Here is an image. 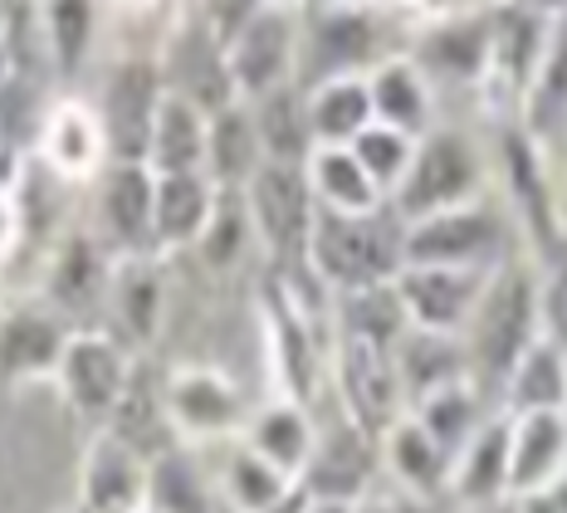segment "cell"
Listing matches in <instances>:
<instances>
[{
	"mask_svg": "<svg viewBox=\"0 0 567 513\" xmlns=\"http://www.w3.org/2000/svg\"><path fill=\"white\" fill-rule=\"evenodd\" d=\"M543 332V279L528 259H504L484 284V298L465 328L470 377L499 397L504 377Z\"/></svg>",
	"mask_w": 567,
	"mask_h": 513,
	"instance_id": "obj_1",
	"label": "cell"
},
{
	"mask_svg": "<svg viewBox=\"0 0 567 513\" xmlns=\"http://www.w3.org/2000/svg\"><path fill=\"white\" fill-rule=\"evenodd\" d=\"M401 265H406V220L392 206H377L368 216H328V211H318L309 240V269L333 294L392 284Z\"/></svg>",
	"mask_w": 567,
	"mask_h": 513,
	"instance_id": "obj_2",
	"label": "cell"
},
{
	"mask_svg": "<svg viewBox=\"0 0 567 513\" xmlns=\"http://www.w3.org/2000/svg\"><path fill=\"white\" fill-rule=\"evenodd\" d=\"M386 30V6L358 0V6L299 10V64L293 83L313 89L323 79H368L386 54H396Z\"/></svg>",
	"mask_w": 567,
	"mask_h": 513,
	"instance_id": "obj_3",
	"label": "cell"
},
{
	"mask_svg": "<svg viewBox=\"0 0 567 513\" xmlns=\"http://www.w3.org/2000/svg\"><path fill=\"white\" fill-rule=\"evenodd\" d=\"M480 196H489V172H484L480 147L465 133H455V127H431L416 142L406 176L386 196V206L411 225L425 216H441V211L470 206Z\"/></svg>",
	"mask_w": 567,
	"mask_h": 513,
	"instance_id": "obj_4",
	"label": "cell"
},
{
	"mask_svg": "<svg viewBox=\"0 0 567 513\" xmlns=\"http://www.w3.org/2000/svg\"><path fill=\"white\" fill-rule=\"evenodd\" d=\"M499 176L538 265L558 269L567 259V201H563V186L548 176V152L518 123H504L499 133Z\"/></svg>",
	"mask_w": 567,
	"mask_h": 513,
	"instance_id": "obj_5",
	"label": "cell"
},
{
	"mask_svg": "<svg viewBox=\"0 0 567 513\" xmlns=\"http://www.w3.org/2000/svg\"><path fill=\"white\" fill-rule=\"evenodd\" d=\"M245 211H250L259 255L265 269H284L309 259V240L318 225V201L309 191L303 166H284V162H259L255 176L240 186Z\"/></svg>",
	"mask_w": 567,
	"mask_h": 513,
	"instance_id": "obj_6",
	"label": "cell"
},
{
	"mask_svg": "<svg viewBox=\"0 0 567 513\" xmlns=\"http://www.w3.org/2000/svg\"><path fill=\"white\" fill-rule=\"evenodd\" d=\"M489 6L494 0H465V6L435 10L401 44L435 93L484 89V79H489Z\"/></svg>",
	"mask_w": 567,
	"mask_h": 513,
	"instance_id": "obj_7",
	"label": "cell"
},
{
	"mask_svg": "<svg viewBox=\"0 0 567 513\" xmlns=\"http://www.w3.org/2000/svg\"><path fill=\"white\" fill-rule=\"evenodd\" d=\"M504 259H514L509 255V220H504V211L494 206L489 196L406 225V265L494 274Z\"/></svg>",
	"mask_w": 567,
	"mask_h": 513,
	"instance_id": "obj_8",
	"label": "cell"
},
{
	"mask_svg": "<svg viewBox=\"0 0 567 513\" xmlns=\"http://www.w3.org/2000/svg\"><path fill=\"white\" fill-rule=\"evenodd\" d=\"M162 406H167V421L182 445H226L240 440L245 421H250V406L245 391L206 362H176L162 372Z\"/></svg>",
	"mask_w": 567,
	"mask_h": 513,
	"instance_id": "obj_9",
	"label": "cell"
},
{
	"mask_svg": "<svg viewBox=\"0 0 567 513\" xmlns=\"http://www.w3.org/2000/svg\"><path fill=\"white\" fill-rule=\"evenodd\" d=\"M167 99L157 54H117L103 74V89L93 99V113L109 137V162H147V137L157 123V109Z\"/></svg>",
	"mask_w": 567,
	"mask_h": 513,
	"instance_id": "obj_10",
	"label": "cell"
},
{
	"mask_svg": "<svg viewBox=\"0 0 567 513\" xmlns=\"http://www.w3.org/2000/svg\"><path fill=\"white\" fill-rule=\"evenodd\" d=\"M133 362L137 357L103 328H74L64 342V357H59V372H54V387L64 406L79 415L84 425L103 431L113 415L117 397H123L127 377H133Z\"/></svg>",
	"mask_w": 567,
	"mask_h": 513,
	"instance_id": "obj_11",
	"label": "cell"
},
{
	"mask_svg": "<svg viewBox=\"0 0 567 513\" xmlns=\"http://www.w3.org/2000/svg\"><path fill=\"white\" fill-rule=\"evenodd\" d=\"M328 377H333V391L342 401L338 415H348L372 440H382L386 425H396L406 415L396 362L386 348H372V342L358 338H333L328 342Z\"/></svg>",
	"mask_w": 567,
	"mask_h": 513,
	"instance_id": "obj_12",
	"label": "cell"
},
{
	"mask_svg": "<svg viewBox=\"0 0 567 513\" xmlns=\"http://www.w3.org/2000/svg\"><path fill=\"white\" fill-rule=\"evenodd\" d=\"M93 191V225L99 245L113 259L157 255V230H152V201H157V176L147 162H109L89 182Z\"/></svg>",
	"mask_w": 567,
	"mask_h": 513,
	"instance_id": "obj_13",
	"label": "cell"
},
{
	"mask_svg": "<svg viewBox=\"0 0 567 513\" xmlns=\"http://www.w3.org/2000/svg\"><path fill=\"white\" fill-rule=\"evenodd\" d=\"M259 314H265L259 324H265V352H269V372H275L279 397L313 411L318 391H323V377H328V338L279 294L275 279L265 284Z\"/></svg>",
	"mask_w": 567,
	"mask_h": 513,
	"instance_id": "obj_14",
	"label": "cell"
},
{
	"mask_svg": "<svg viewBox=\"0 0 567 513\" xmlns=\"http://www.w3.org/2000/svg\"><path fill=\"white\" fill-rule=\"evenodd\" d=\"M30 157L44 166L50 176H59L64 186H89L93 176L109 166V137H103V123L93 113L89 99L79 93H64V99H50L40 113V127H34Z\"/></svg>",
	"mask_w": 567,
	"mask_h": 513,
	"instance_id": "obj_15",
	"label": "cell"
},
{
	"mask_svg": "<svg viewBox=\"0 0 567 513\" xmlns=\"http://www.w3.org/2000/svg\"><path fill=\"white\" fill-rule=\"evenodd\" d=\"M226 64L235 99L255 103L265 93L293 83V64H299V10L265 6L259 16L226 44Z\"/></svg>",
	"mask_w": 567,
	"mask_h": 513,
	"instance_id": "obj_16",
	"label": "cell"
},
{
	"mask_svg": "<svg viewBox=\"0 0 567 513\" xmlns=\"http://www.w3.org/2000/svg\"><path fill=\"white\" fill-rule=\"evenodd\" d=\"M109 279H113V255L99 245V235L93 230H59L54 245L44 249L40 298L79 328V318L103 314Z\"/></svg>",
	"mask_w": 567,
	"mask_h": 513,
	"instance_id": "obj_17",
	"label": "cell"
},
{
	"mask_svg": "<svg viewBox=\"0 0 567 513\" xmlns=\"http://www.w3.org/2000/svg\"><path fill=\"white\" fill-rule=\"evenodd\" d=\"M157 69H162V83L176 99L196 103L200 113H220L226 103H235V83H230V64H226V50L220 40L200 25L196 16H182L176 25L167 30L157 50Z\"/></svg>",
	"mask_w": 567,
	"mask_h": 513,
	"instance_id": "obj_18",
	"label": "cell"
},
{
	"mask_svg": "<svg viewBox=\"0 0 567 513\" xmlns=\"http://www.w3.org/2000/svg\"><path fill=\"white\" fill-rule=\"evenodd\" d=\"M382 470L377 460V440L368 431L338 415V421L318 425V440H313V455L299 474V489L309 499H342V504H362L368 494H377L372 480Z\"/></svg>",
	"mask_w": 567,
	"mask_h": 513,
	"instance_id": "obj_19",
	"label": "cell"
},
{
	"mask_svg": "<svg viewBox=\"0 0 567 513\" xmlns=\"http://www.w3.org/2000/svg\"><path fill=\"white\" fill-rule=\"evenodd\" d=\"M484 284V269H441V265H401L396 274V294L406 308L411 328L425 332H445V338H465L470 318H475Z\"/></svg>",
	"mask_w": 567,
	"mask_h": 513,
	"instance_id": "obj_20",
	"label": "cell"
},
{
	"mask_svg": "<svg viewBox=\"0 0 567 513\" xmlns=\"http://www.w3.org/2000/svg\"><path fill=\"white\" fill-rule=\"evenodd\" d=\"M103 318H109L103 332H113L133 357L157 342L162 318H167V274H162V255L113 259Z\"/></svg>",
	"mask_w": 567,
	"mask_h": 513,
	"instance_id": "obj_21",
	"label": "cell"
},
{
	"mask_svg": "<svg viewBox=\"0 0 567 513\" xmlns=\"http://www.w3.org/2000/svg\"><path fill=\"white\" fill-rule=\"evenodd\" d=\"M74 324L44 298L0 304V381H54Z\"/></svg>",
	"mask_w": 567,
	"mask_h": 513,
	"instance_id": "obj_22",
	"label": "cell"
},
{
	"mask_svg": "<svg viewBox=\"0 0 567 513\" xmlns=\"http://www.w3.org/2000/svg\"><path fill=\"white\" fill-rule=\"evenodd\" d=\"M548 34H553V20L514 6V0H494L489 6V79H484L480 93H489V99L499 93L504 103L518 109L543 50H548Z\"/></svg>",
	"mask_w": 567,
	"mask_h": 513,
	"instance_id": "obj_23",
	"label": "cell"
},
{
	"mask_svg": "<svg viewBox=\"0 0 567 513\" xmlns=\"http://www.w3.org/2000/svg\"><path fill=\"white\" fill-rule=\"evenodd\" d=\"M147 509V460L109 431H93L79 464L74 513H142Z\"/></svg>",
	"mask_w": 567,
	"mask_h": 513,
	"instance_id": "obj_24",
	"label": "cell"
},
{
	"mask_svg": "<svg viewBox=\"0 0 567 513\" xmlns=\"http://www.w3.org/2000/svg\"><path fill=\"white\" fill-rule=\"evenodd\" d=\"M377 460H382V470L392 474V484L406 499H451V470H455L451 450L435 445L411 411L382 431Z\"/></svg>",
	"mask_w": 567,
	"mask_h": 513,
	"instance_id": "obj_25",
	"label": "cell"
},
{
	"mask_svg": "<svg viewBox=\"0 0 567 513\" xmlns=\"http://www.w3.org/2000/svg\"><path fill=\"white\" fill-rule=\"evenodd\" d=\"M103 431H109L113 440H123L127 450H137L147 464L182 445L176 431H172V421H167V406H162V372L147 362V357L133 362V377H127L123 397H117Z\"/></svg>",
	"mask_w": 567,
	"mask_h": 513,
	"instance_id": "obj_26",
	"label": "cell"
},
{
	"mask_svg": "<svg viewBox=\"0 0 567 513\" xmlns=\"http://www.w3.org/2000/svg\"><path fill=\"white\" fill-rule=\"evenodd\" d=\"M368 99H372V123H386L416 142L431 133V127H441L435 123V89H431V79L411 64L406 50L386 54L368 74Z\"/></svg>",
	"mask_w": 567,
	"mask_h": 513,
	"instance_id": "obj_27",
	"label": "cell"
},
{
	"mask_svg": "<svg viewBox=\"0 0 567 513\" xmlns=\"http://www.w3.org/2000/svg\"><path fill=\"white\" fill-rule=\"evenodd\" d=\"M509 421V499H524L567 470V411H528Z\"/></svg>",
	"mask_w": 567,
	"mask_h": 513,
	"instance_id": "obj_28",
	"label": "cell"
},
{
	"mask_svg": "<svg viewBox=\"0 0 567 513\" xmlns=\"http://www.w3.org/2000/svg\"><path fill=\"white\" fill-rule=\"evenodd\" d=\"M509 415L494 411L475 431L465 450L455 455L451 470V504L455 509H480V504H504L509 499Z\"/></svg>",
	"mask_w": 567,
	"mask_h": 513,
	"instance_id": "obj_29",
	"label": "cell"
},
{
	"mask_svg": "<svg viewBox=\"0 0 567 513\" xmlns=\"http://www.w3.org/2000/svg\"><path fill=\"white\" fill-rule=\"evenodd\" d=\"M240 440L255 450L259 460H269L279 474H289L293 484H299L303 464L313 455V440H318V421L309 406L299 401H265V406H250V421H245Z\"/></svg>",
	"mask_w": 567,
	"mask_h": 513,
	"instance_id": "obj_30",
	"label": "cell"
},
{
	"mask_svg": "<svg viewBox=\"0 0 567 513\" xmlns=\"http://www.w3.org/2000/svg\"><path fill=\"white\" fill-rule=\"evenodd\" d=\"M392 362H396V381H401V397H406V411L431 397V391H441V387L475 381L470 377L465 338H445V332L406 328L401 342L392 348Z\"/></svg>",
	"mask_w": 567,
	"mask_h": 513,
	"instance_id": "obj_31",
	"label": "cell"
},
{
	"mask_svg": "<svg viewBox=\"0 0 567 513\" xmlns=\"http://www.w3.org/2000/svg\"><path fill=\"white\" fill-rule=\"evenodd\" d=\"M518 127L553 152L567 137V20H553L548 50H543L534 79H528L524 99H518Z\"/></svg>",
	"mask_w": 567,
	"mask_h": 513,
	"instance_id": "obj_32",
	"label": "cell"
},
{
	"mask_svg": "<svg viewBox=\"0 0 567 513\" xmlns=\"http://www.w3.org/2000/svg\"><path fill=\"white\" fill-rule=\"evenodd\" d=\"M220 186L206 172H182V176H157V201H152V230H157V255L192 249L206 230L210 211H216Z\"/></svg>",
	"mask_w": 567,
	"mask_h": 513,
	"instance_id": "obj_33",
	"label": "cell"
},
{
	"mask_svg": "<svg viewBox=\"0 0 567 513\" xmlns=\"http://www.w3.org/2000/svg\"><path fill=\"white\" fill-rule=\"evenodd\" d=\"M499 411L504 415H528V411H567V348L538 332L528 352L514 362V372L499 387Z\"/></svg>",
	"mask_w": 567,
	"mask_h": 513,
	"instance_id": "obj_34",
	"label": "cell"
},
{
	"mask_svg": "<svg viewBox=\"0 0 567 513\" xmlns=\"http://www.w3.org/2000/svg\"><path fill=\"white\" fill-rule=\"evenodd\" d=\"M147 509L152 513H220L226 499H220L216 474H206L196 450L176 445L147 464Z\"/></svg>",
	"mask_w": 567,
	"mask_h": 513,
	"instance_id": "obj_35",
	"label": "cell"
},
{
	"mask_svg": "<svg viewBox=\"0 0 567 513\" xmlns=\"http://www.w3.org/2000/svg\"><path fill=\"white\" fill-rule=\"evenodd\" d=\"M259 162H265V152H259L250 103L235 99L220 113L206 117V176L220 191H240L255 176Z\"/></svg>",
	"mask_w": 567,
	"mask_h": 513,
	"instance_id": "obj_36",
	"label": "cell"
},
{
	"mask_svg": "<svg viewBox=\"0 0 567 513\" xmlns=\"http://www.w3.org/2000/svg\"><path fill=\"white\" fill-rule=\"evenodd\" d=\"M494 411H499V401H494L480 381H455V387H441L425 401L411 406V415L421 421V431L431 435L441 450H451V460L475 440V431L489 421Z\"/></svg>",
	"mask_w": 567,
	"mask_h": 513,
	"instance_id": "obj_37",
	"label": "cell"
},
{
	"mask_svg": "<svg viewBox=\"0 0 567 513\" xmlns=\"http://www.w3.org/2000/svg\"><path fill=\"white\" fill-rule=\"evenodd\" d=\"M147 172L152 176H182V172H206V113L196 103L167 93L157 109L147 137Z\"/></svg>",
	"mask_w": 567,
	"mask_h": 513,
	"instance_id": "obj_38",
	"label": "cell"
},
{
	"mask_svg": "<svg viewBox=\"0 0 567 513\" xmlns=\"http://www.w3.org/2000/svg\"><path fill=\"white\" fill-rule=\"evenodd\" d=\"M309 191L318 211L328 216H368V211L386 206V196L372 186V176L362 172V162L348 147H313V157L303 162Z\"/></svg>",
	"mask_w": 567,
	"mask_h": 513,
	"instance_id": "obj_39",
	"label": "cell"
},
{
	"mask_svg": "<svg viewBox=\"0 0 567 513\" xmlns=\"http://www.w3.org/2000/svg\"><path fill=\"white\" fill-rule=\"evenodd\" d=\"M99 0H40V25H44V50H50L54 79H79L99 50Z\"/></svg>",
	"mask_w": 567,
	"mask_h": 513,
	"instance_id": "obj_40",
	"label": "cell"
},
{
	"mask_svg": "<svg viewBox=\"0 0 567 513\" xmlns=\"http://www.w3.org/2000/svg\"><path fill=\"white\" fill-rule=\"evenodd\" d=\"M250 113H255V133H259V152H265V162L303 166L313 157L318 142H313L309 109H303V89H299V83H284V89L255 99Z\"/></svg>",
	"mask_w": 567,
	"mask_h": 513,
	"instance_id": "obj_41",
	"label": "cell"
},
{
	"mask_svg": "<svg viewBox=\"0 0 567 513\" xmlns=\"http://www.w3.org/2000/svg\"><path fill=\"white\" fill-rule=\"evenodd\" d=\"M406 328H411V318H406V308H401L396 279L372 284V289L333 294V338H358V342H372V348L392 352Z\"/></svg>",
	"mask_w": 567,
	"mask_h": 513,
	"instance_id": "obj_42",
	"label": "cell"
},
{
	"mask_svg": "<svg viewBox=\"0 0 567 513\" xmlns=\"http://www.w3.org/2000/svg\"><path fill=\"white\" fill-rule=\"evenodd\" d=\"M303 109H309V127L318 147H348L362 127L372 123V99L368 79H323L303 89Z\"/></svg>",
	"mask_w": 567,
	"mask_h": 513,
	"instance_id": "obj_43",
	"label": "cell"
},
{
	"mask_svg": "<svg viewBox=\"0 0 567 513\" xmlns=\"http://www.w3.org/2000/svg\"><path fill=\"white\" fill-rule=\"evenodd\" d=\"M216 489L230 513H259V509L279 504L293 489V480L279 474L269 460H259L245 440H226V464H220V474H216Z\"/></svg>",
	"mask_w": 567,
	"mask_h": 513,
	"instance_id": "obj_44",
	"label": "cell"
},
{
	"mask_svg": "<svg viewBox=\"0 0 567 513\" xmlns=\"http://www.w3.org/2000/svg\"><path fill=\"white\" fill-rule=\"evenodd\" d=\"M255 249H259V240H255L250 211H245V196L240 191H220L216 211H210V220H206V230H200V240L192 245V255L210 274H230V269H240Z\"/></svg>",
	"mask_w": 567,
	"mask_h": 513,
	"instance_id": "obj_45",
	"label": "cell"
},
{
	"mask_svg": "<svg viewBox=\"0 0 567 513\" xmlns=\"http://www.w3.org/2000/svg\"><path fill=\"white\" fill-rule=\"evenodd\" d=\"M348 152L362 162V172L372 176V186L382 191V196H392V191L401 186V176H406V166H411L416 137L396 133V127H386V123H368L358 137L348 142Z\"/></svg>",
	"mask_w": 567,
	"mask_h": 513,
	"instance_id": "obj_46",
	"label": "cell"
},
{
	"mask_svg": "<svg viewBox=\"0 0 567 513\" xmlns=\"http://www.w3.org/2000/svg\"><path fill=\"white\" fill-rule=\"evenodd\" d=\"M259 10H265V0H196V10L192 16L200 20V25H206L210 34H216L220 40V50H226V44L235 40V34H240L245 25H250V20L259 16Z\"/></svg>",
	"mask_w": 567,
	"mask_h": 513,
	"instance_id": "obj_47",
	"label": "cell"
},
{
	"mask_svg": "<svg viewBox=\"0 0 567 513\" xmlns=\"http://www.w3.org/2000/svg\"><path fill=\"white\" fill-rule=\"evenodd\" d=\"M25 166H30V152L25 147H16V142H0V201L20 191V176H25Z\"/></svg>",
	"mask_w": 567,
	"mask_h": 513,
	"instance_id": "obj_48",
	"label": "cell"
},
{
	"mask_svg": "<svg viewBox=\"0 0 567 513\" xmlns=\"http://www.w3.org/2000/svg\"><path fill=\"white\" fill-rule=\"evenodd\" d=\"M392 509L396 513H455L451 499H406V494L392 499Z\"/></svg>",
	"mask_w": 567,
	"mask_h": 513,
	"instance_id": "obj_49",
	"label": "cell"
},
{
	"mask_svg": "<svg viewBox=\"0 0 567 513\" xmlns=\"http://www.w3.org/2000/svg\"><path fill=\"white\" fill-rule=\"evenodd\" d=\"M514 6L534 10V16H543V20H567V0H514Z\"/></svg>",
	"mask_w": 567,
	"mask_h": 513,
	"instance_id": "obj_50",
	"label": "cell"
},
{
	"mask_svg": "<svg viewBox=\"0 0 567 513\" xmlns=\"http://www.w3.org/2000/svg\"><path fill=\"white\" fill-rule=\"evenodd\" d=\"M303 509H309V494H303V489L293 484L289 494L279 499V504H269V509H259V513H303Z\"/></svg>",
	"mask_w": 567,
	"mask_h": 513,
	"instance_id": "obj_51",
	"label": "cell"
},
{
	"mask_svg": "<svg viewBox=\"0 0 567 513\" xmlns=\"http://www.w3.org/2000/svg\"><path fill=\"white\" fill-rule=\"evenodd\" d=\"M303 513H358V504H342V499H309Z\"/></svg>",
	"mask_w": 567,
	"mask_h": 513,
	"instance_id": "obj_52",
	"label": "cell"
},
{
	"mask_svg": "<svg viewBox=\"0 0 567 513\" xmlns=\"http://www.w3.org/2000/svg\"><path fill=\"white\" fill-rule=\"evenodd\" d=\"M543 494L553 499V509H558V513H567V470H563V474H558V480H553L548 489H543Z\"/></svg>",
	"mask_w": 567,
	"mask_h": 513,
	"instance_id": "obj_53",
	"label": "cell"
},
{
	"mask_svg": "<svg viewBox=\"0 0 567 513\" xmlns=\"http://www.w3.org/2000/svg\"><path fill=\"white\" fill-rule=\"evenodd\" d=\"M358 513H396V509H392V499L368 494V499H362V504H358Z\"/></svg>",
	"mask_w": 567,
	"mask_h": 513,
	"instance_id": "obj_54",
	"label": "cell"
},
{
	"mask_svg": "<svg viewBox=\"0 0 567 513\" xmlns=\"http://www.w3.org/2000/svg\"><path fill=\"white\" fill-rule=\"evenodd\" d=\"M455 513H514V499H504V504H480V509H455Z\"/></svg>",
	"mask_w": 567,
	"mask_h": 513,
	"instance_id": "obj_55",
	"label": "cell"
},
{
	"mask_svg": "<svg viewBox=\"0 0 567 513\" xmlns=\"http://www.w3.org/2000/svg\"><path fill=\"white\" fill-rule=\"evenodd\" d=\"M377 6H386V10H416V6H425V0H377Z\"/></svg>",
	"mask_w": 567,
	"mask_h": 513,
	"instance_id": "obj_56",
	"label": "cell"
},
{
	"mask_svg": "<svg viewBox=\"0 0 567 513\" xmlns=\"http://www.w3.org/2000/svg\"><path fill=\"white\" fill-rule=\"evenodd\" d=\"M323 6H358V0H303V10H323Z\"/></svg>",
	"mask_w": 567,
	"mask_h": 513,
	"instance_id": "obj_57",
	"label": "cell"
},
{
	"mask_svg": "<svg viewBox=\"0 0 567 513\" xmlns=\"http://www.w3.org/2000/svg\"><path fill=\"white\" fill-rule=\"evenodd\" d=\"M265 6H279V10H303V0H265Z\"/></svg>",
	"mask_w": 567,
	"mask_h": 513,
	"instance_id": "obj_58",
	"label": "cell"
},
{
	"mask_svg": "<svg viewBox=\"0 0 567 513\" xmlns=\"http://www.w3.org/2000/svg\"><path fill=\"white\" fill-rule=\"evenodd\" d=\"M558 147H563V201H567V137L558 142Z\"/></svg>",
	"mask_w": 567,
	"mask_h": 513,
	"instance_id": "obj_59",
	"label": "cell"
},
{
	"mask_svg": "<svg viewBox=\"0 0 567 513\" xmlns=\"http://www.w3.org/2000/svg\"><path fill=\"white\" fill-rule=\"evenodd\" d=\"M127 6H142V10H152V6H162V0H127Z\"/></svg>",
	"mask_w": 567,
	"mask_h": 513,
	"instance_id": "obj_60",
	"label": "cell"
},
{
	"mask_svg": "<svg viewBox=\"0 0 567 513\" xmlns=\"http://www.w3.org/2000/svg\"><path fill=\"white\" fill-rule=\"evenodd\" d=\"M142 513H152V509H142Z\"/></svg>",
	"mask_w": 567,
	"mask_h": 513,
	"instance_id": "obj_61",
	"label": "cell"
}]
</instances>
